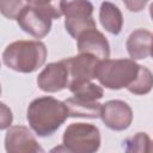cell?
Returning <instances> with one entry per match:
<instances>
[{
	"mask_svg": "<svg viewBox=\"0 0 153 153\" xmlns=\"http://www.w3.org/2000/svg\"><path fill=\"white\" fill-rule=\"evenodd\" d=\"M100 60L91 54L79 53L76 56H72L68 59H63L68 72H69V84L74 81H85L96 79L94 73L97 65ZM69 86V85H68Z\"/></svg>",
	"mask_w": 153,
	"mask_h": 153,
	"instance_id": "obj_10",
	"label": "cell"
},
{
	"mask_svg": "<svg viewBox=\"0 0 153 153\" xmlns=\"http://www.w3.org/2000/svg\"><path fill=\"white\" fill-rule=\"evenodd\" d=\"M122 1L124 6L127 7V10H129L130 12L137 13V12H141L146 7L149 0H122Z\"/></svg>",
	"mask_w": 153,
	"mask_h": 153,
	"instance_id": "obj_20",
	"label": "cell"
},
{
	"mask_svg": "<svg viewBox=\"0 0 153 153\" xmlns=\"http://www.w3.org/2000/svg\"><path fill=\"white\" fill-rule=\"evenodd\" d=\"M54 0H27V2L30 5H48V4H53Z\"/></svg>",
	"mask_w": 153,
	"mask_h": 153,
	"instance_id": "obj_21",
	"label": "cell"
},
{
	"mask_svg": "<svg viewBox=\"0 0 153 153\" xmlns=\"http://www.w3.org/2000/svg\"><path fill=\"white\" fill-rule=\"evenodd\" d=\"M62 145L72 153L97 152L100 147V131L91 123H72L63 131Z\"/></svg>",
	"mask_w": 153,
	"mask_h": 153,
	"instance_id": "obj_6",
	"label": "cell"
},
{
	"mask_svg": "<svg viewBox=\"0 0 153 153\" xmlns=\"http://www.w3.org/2000/svg\"><path fill=\"white\" fill-rule=\"evenodd\" d=\"M59 7L65 16L66 31L76 39L82 32L96 29L93 5L90 0H60Z\"/></svg>",
	"mask_w": 153,
	"mask_h": 153,
	"instance_id": "obj_5",
	"label": "cell"
},
{
	"mask_svg": "<svg viewBox=\"0 0 153 153\" xmlns=\"http://www.w3.org/2000/svg\"><path fill=\"white\" fill-rule=\"evenodd\" d=\"M100 118L109 129L122 131L130 127L133 122V110L124 100H108L102 106Z\"/></svg>",
	"mask_w": 153,
	"mask_h": 153,
	"instance_id": "obj_7",
	"label": "cell"
},
{
	"mask_svg": "<svg viewBox=\"0 0 153 153\" xmlns=\"http://www.w3.org/2000/svg\"><path fill=\"white\" fill-rule=\"evenodd\" d=\"M151 56H152V59H153V41H152V45H151V54H149Z\"/></svg>",
	"mask_w": 153,
	"mask_h": 153,
	"instance_id": "obj_23",
	"label": "cell"
},
{
	"mask_svg": "<svg viewBox=\"0 0 153 153\" xmlns=\"http://www.w3.org/2000/svg\"><path fill=\"white\" fill-rule=\"evenodd\" d=\"M61 16L62 12L60 7H56L54 4H27L17 18V23L24 32L39 39L45 37L50 32L53 19H59Z\"/></svg>",
	"mask_w": 153,
	"mask_h": 153,
	"instance_id": "obj_4",
	"label": "cell"
},
{
	"mask_svg": "<svg viewBox=\"0 0 153 153\" xmlns=\"http://www.w3.org/2000/svg\"><path fill=\"white\" fill-rule=\"evenodd\" d=\"M149 16H151V19L153 22V2L149 5Z\"/></svg>",
	"mask_w": 153,
	"mask_h": 153,
	"instance_id": "obj_22",
	"label": "cell"
},
{
	"mask_svg": "<svg viewBox=\"0 0 153 153\" xmlns=\"http://www.w3.org/2000/svg\"><path fill=\"white\" fill-rule=\"evenodd\" d=\"M69 72L63 60L48 63L37 76V85L43 92L55 93L69 85Z\"/></svg>",
	"mask_w": 153,
	"mask_h": 153,
	"instance_id": "obj_8",
	"label": "cell"
},
{
	"mask_svg": "<svg viewBox=\"0 0 153 153\" xmlns=\"http://www.w3.org/2000/svg\"><path fill=\"white\" fill-rule=\"evenodd\" d=\"M152 88H153V73L148 68L141 66L137 78L127 90L133 94L143 96L149 93Z\"/></svg>",
	"mask_w": 153,
	"mask_h": 153,
	"instance_id": "obj_17",
	"label": "cell"
},
{
	"mask_svg": "<svg viewBox=\"0 0 153 153\" xmlns=\"http://www.w3.org/2000/svg\"><path fill=\"white\" fill-rule=\"evenodd\" d=\"M151 152H153V141H152V149H151Z\"/></svg>",
	"mask_w": 153,
	"mask_h": 153,
	"instance_id": "obj_24",
	"label": "cell"
},
{
	"mask_svg": "<svg viewBox=\"0 0 153 153\" xmlns=\"http://www.w3.org/2000/svg\"><path fill=\"white\" fill-rule=\"evenodd\" d=\"M47 48L41 41H16L2 51V62L6 67L19 73H33L47 60Z\"/></svg>",
	"mask_w": 153,
	"mask_h": 153,
	"instance_id": "obj_2",
	"label": "cell"
},
{
	"mask_svg": "<svg viewBox=\"0 0 153 153\" xmlns=\"http://www.w3.org/2000/svg\"><path fill=\"white\" fill-rule=\"evenodd\" d=\"M68 90L75 97L87 99V100H99L104 96L103 87L92 82V80L71 82L68 86Z\"/></svg>",
	"mask_w": 153,
	"mask_h": 153,
	"instance_id": "obj_15",
	"label": "cell"
},
{
	"mask_svg": "<svg viewBox=\"0 0 153 153\" xmlns=\"http://www.w3.org/2000/svg\"><path fill=\"white\" fill-rule=\"evenodd\" d=\"M5 149L7 153L44 152L33 134L24 126H12L8 128L5 135Z\"/></svg>",
	"mask_w": 153,
	"mask_h": 153,
	"instance_id": "obj_9",
	"label": "cell"
},
{
	"mask_svg": "<svg viewBox=\"0 0 153 153\" xmlns=\"http://www.w3.org/2000/svg\"><path fill=\"white\" fill-rule=\"evenodd\" d=\"M141 65L133 59H105L97 65L94 76L109 90L128 88L137 78Z\"/></svg>",
	"mask_w": 153,
	"mask_h": 153,
	"instance_id": "obj_3",
	"label": "cell"
},
{
	"mask_svg": "<svg viewBox=\"0 0 153 153\" xmlns=\"http://www.w3.org/2000/svg\"><path fill=\"white\" fill-rule=\"evenodd\" d=\"M69 117H82V118H98L100 117L103 104L98 100H87L78 97H69L65 100Z\"/></svg>",
	"mask_w": 153,
	"mask_h": 153,
	"instance_id": "obj_13",
	"label": "cell"
},
{
	"mask_svg": "<svg viewBox=\"0 0 153 153\" xmlns=\"http://www.w3.org/2000/svg\"><path fill=\"white\" fill-rule=\"evenodd\" d=\"M153 33L145 29L134 30L127 38L126 48L133 60H143L151 54Z\"/></svg>",
	"mask_w": 153,
	"mask_h": 153,
	"instance_id": "obj_12",
	"label": "cell"
},
{
	"mask_svg": "<svg viewBox=\"0 0 153 153\" xmlns=\"http://www.w3.org/2000/svg\"><path fill=\"white\" fill-rule=\"evenodd\" d=\"M68 117L69 111L66 103L50 96L33 99L26 111V120L30 128L41 137L53 135Z\"/></svg>",
	"mask_w": 153,
	"mask_h": 153,
	"instance_id": "obj_1",
	"label": "cell"
},
{
	"mask_svg": "<svg viewBox=\"0 0 153 153\" xmlns=\"http://www.w3.org/2000/svg\"><path fill=\"white\" fill-rule=\"evenodd\" d=\"M99 20L102 26L111 35H118L123 26L121 10L110 1H104L99 8Z\"/></svg>",
	"mask_w": 153,
	"mask_h": 153,
	"instance_id": "obj_14",
	"label": "cell"
},
{
	"mask_svg": "<svg viewBox=\"0 0 153 153\" xmlns=\"http://www.w3.org/2000/svg\"><path fill=\"white\" fill-rule=\"evenodd\" d=\"M123 147L124 151L129 153H148L152 149V141L147 133L140 131L130 137H127L123 141Z\"/></svg>",
	"mask_w": 153,
	"mask_h": 153,
	"instance_id": "obj_16",
	"label": "cell"
},
{
	"mask_svg": "<svg viewBox=\"0 0 153 153\" xmlns=\"http://www.w3.org/2000/svg\"><path fill=\"white\" fill-rule=\"evenodd\" d=\"M27 4V0H0V12L5 18L17 20Z\"/></svg>",
	"mask_w": 153,
	"mask_h": 153,
	"instance_id": "obj_18",
	"label": "cell"
},
{
	"mask_svg": "<svg viewBox=\"0 0 153 153\" xmlns=\"http://www.w3.org/2000/svg\"><path fill=\"white\" fill-rule=\"evenodd\" d=\"M76 45L79 53L91 54L99 60H105L110 56V44L97 27L82 32L76 38Z\"/></svg>",
	"mask_w": 153,
	"mask_h": 153,
	"instance_id": "obj_11",
	"label": "cell"
},
{
	"mask_svg": "<svg viewBox=\"0 0 153 153\" xmlns=\"http://www.w3.org/2000/svg\"><path fill=\"white\" fill-rule=\"evenodd\" d=\"M13 121L12 111L6 106L5 103H1V117H0V129L5 130L11 127Z\"/></svg>",
	"mask_w": 153,
	"mask_h": 153,
	"instance_id": "obj_19",
	"label": "cell"
}]
</instances>
